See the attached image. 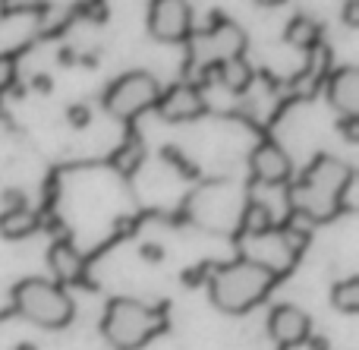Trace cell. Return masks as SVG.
I'll list each match as a JSON object with an SVG mask.
<instances>
[{
    "mask_svg": "<svg viewBox=\"0 0 359 350\" xmlns=\"http://www.w3.org/2000/svg\"><path fill=\"white\" fill-rule=\"evenodd\" d=\"M350 180H353V170H350L347 164L331 155H322V158H316V164L303 174V180L293 187L290 202L306 218L325 221L337 212L341 196H344V189L350 187Z\"/></svg>",
    "mask_w": 359,
    "mask_h": 350,
    "instance_id": "cell-1",
    "label": "cell"
},
{
    "mask_svg": "<svg viewBox=\"0 0 359 350\" xmlns=\"http://www.w3.org/2000/svg\"><path fill=\"white\" fill-rule=\"evenodd\" d=\"M243 231H246L249 237H265V234H271L274 231L271 208H268L265 202H249V206L243 208Z\"/></svg>",
    "mask_w": 359,
    "mask_h": 350,
    "instance_id": "cell-15",
    "label": "cell"
},
{
    "mask_svg": "<svg viewBox=\"0 0 359 350\" xmlns=\"http://www.w3.org/2000/svg\"><path fill=\"white\" fill-rule=\"evenodd\" d=\"M249 170L265 187H280V183L290 180L293 164H290V155L278 142H259L252 149V155H249Z\"/></svg>",
    "mask_w": 359,
    "mask_h": 350,
    "instance_id": "cell-8",
    "label": "cell"
},
{
    "mask_svg": "<svg viewBox=\"0 0 359 350\" xmlns=\"http://www.w3.org/2000/svg\"><path fill=\"white\" fill-rule=\"evenodd\" d=\"M88 120H92V114H88L86 105H73V107H69V123H73V126H86Z\"/></svg>",
    "mask_w": 359,
    "mask_h": 350,
    "instance_id": "cell-21",
    "label": "cell"
},
{
    "mask_svg": "<svg viewBox=\"0 0 359 350\" xmlns=\"http://www.w3.org/2000/svg\"><path fill=\"white\" fill-rule=\"evenodd\" d=\"M25 206V199L19 193H6L4 196V212H10V208H22Z\"/></svg>",
    "mask_w": 359,
    "mask_h": 350,
    "instance_id": "cell-22",
    "label": "cell"
},
{
    "mask_svg": "<svg viewBox=\"0 0 359 350\" xmlns=\"http://www.w3.org/2000/svg\"><path fill=\"white\" fill-rule=\"evenodd\" d=\"M16 350H35V347H29V344H22V347H16Z\"/></svg>",
    "mask_w": 359,
    "mask_h": 350,
    "instance_id": "cell-24",
    "label": "cell"
},
{
    "mask_svg": "<svg viewBox=\"0 0 359 350\" xmlns=\"http://www.w3.org/2000/svg\"><path fill=\"white\" fill-rule=\"evenodd\" d=\"M161 325L164 319L158 309L130 300V297H117V300L107 303L101 332L114 350H139L161 332Z\"/></svg>",
    "mask_w": 359,
    "mask_h": 350,
    "instance_id": "cell-3",
    "label": "cell"
},
{
    "mask_svg": "<svg viewBox=\"0 0 359 350\" xmlns=\"http://www.w3.org/2000/svg\"><path fill=\"white\" fill-rule=\"evenodd\" d=\"M328 101L344 117H359V69L341 67L328 79Z\"/></svg>",
    "mask_w": 359,
    "mask_h": 350,
    "instance_id": "cell-10",
    "label": "cell"
},
{
    "mask_svg": "<svg viewBox=\"0 0 359 350\" xmlns=\"http://www.w3.org/2000/svg\"><path fill=\"white\" fill-rule=\"evenodd\" d=\"M48 262H50V271H54V278L60 284H76L82 278V271H86V259H82V253L76 250L69 240H57V243L50 246Z\"/></svg>",
    "mask_w": 359,
    "mask_h": 350,
    "instance_id": "cell-11",
    "label": "cell"
},
{
    "mask_svg": "<svg viewBox=\"0 0 359 350\" xmlns=\"http://www.w3.org/2000/svg\"><path fill=\"white\" fill-rule=\"evenodd\" d=\"M309 328H312L309 316L299 307H293V303H280V307H274L271 316H268V335H271L280 347L303 344V341L309 338Z\"/></svg>",
    "mask_w": 359,
    "mask_h": 350,
    "instance_id": "cell-9",
    "label": "cell"
},
{
    "mask_svg": "<svg viewBox=\"0 0 359 350\" xmlns=\"http://www.w3.org/2000/svg\"><path fill=\"white\" fill-rule=\"evenodd\" d=\"M155 107L164 120H170V123H186V120H196L205 114V98L192 82H177V86H170L168 92H161V98H158Z\"/></svg>",
    "mask_w": 359,
    "mask_h": 350,
    "instance_id": "cell-7",
    "label": "cell"
},
{
    "mask_svg": "<svg viewBox=\"0 0 359 350\" xmlns=\"http://www.w3.org/2000/svg\"><path fill=\"white\" fill-rule=\"evenodd\" d=\"M13 307L22 319L35 322L41 328H63L73 319V300L54 281L44 278H25L13 288Z\"/></svg>",
    "mask_w": 359,
    "mask_h": 350,
    "instance_id": "cell-4",
    "label": "cell"
},
{
    "mask_svg": "<svg viewBox=\"0 0 359 350\" xmlns=\"http://www.w3.org/2000/svg\"><path fill=\"white\" fill-rule=\"evenodd\" d=\"M278 284V278L268 269L249 262V259H236V262H227L221 269H215L211 275V300L221 313H249L252 307H259L271 288Z\"/></svg>",
    "mask_w": 359,
    "mask_h": 350,
    "instance_id": "cell-2",
    "label": "cell"
},
{
    "mask_svg": "<svg viewBox=\"0 0 359 350\" xmlns=\"http://www.w3.org/2000/svg\"><path fill=\"white\" fill-rule=\"evenodd\" d=\"M344 19H347V25H359V4L344 6Z\"/></svg>",
    "mask_w": 359,
    "mask_h": 350,
    "instance_id": "cell-23",
    "label": "cell"
},
{
    "mask_svg": "<svg viewBox=\"0 0 359 350\" xmlns=\"http://www.w3.org/2000/svg\"><path fill=\"white\" fill-rule=\"evenodd\" d=\"M337 130H341V136L347 142H359V117H341Z\"/></svg>",
    "mask_w": 359,
    "mask_h": 350,
    "instance_id": "cell-18",
    "label": "cell"
},
{
    "mask_svg": "<svg viewBox=\"0 0 359 350\" xmlns=\"http://www.w3.org/2000/svg\"><path fill=\"white\" fill-rule=\"evenodd\" d=\"M13 86V60L10 57H0V95Z\"/></svg>",
    "mask_w": 359,
    "mask_h": 350,
    "instance_id": "cell-20",
    "label": "cell"
},
{
    "mask_svg": "<svg viewBox=\"0 0 359 350\" xmlns=\"http://www.w3.org/2000/svg\"><path fill=\"white\" fill-rule=\"evenodd\" d=\"M32 231H38V212H32L29 206L22 208H10L0 215V237L6 240H22Z\"/></svg>",
    "mask_w": 359,
    "mask_h": 350,
    "instance_id": "cell-13",
    "label": "cell"
},
{
    "mask_svg": "<svg viewBox=\"0 0 359 350\" xmlns=\"http://www.w3.org/2000/svg\"><path fill=\"white\" fill-rule=\"evenodd\" d=\"M158 98H161V82L145 69H133L104 92V111L117 120H136L142 111L155 107Z\"/></svg>",
    "mask_w": 359,
    "mask_h": 350,
    "instance_id": "cell-5",
    "label": "cell"
},
{
    "mask_svg": "<svg viewBox=\"0 0 359 350\" xmlns=\"http://www.w3.org/2000/svg\"><path fill=\"white\" fill-rule=\"evenodd\" d=\"M142 161H145V142H142L139 136H130V139H126V142L111 155L114 170H117V174H123V177L136 174V170L142 168Z\"/></svg>",
    "mask_w": 359,
    "mask_h": 350,
    "instance_id": "cell-14",
    "label": "cell"
},
{
    "mask_svg": "<svg viewBox=\"0 0 359 350\" xmlns=\"http://www.w3.org/2000/svg\"><path fill=\"white\" fill-rule=\"evenodd\" d=\"M287 41L293 44V48H316L318 41V25L312 22L309 16H297L290 19V25H287Z\"/></svg>",
    "mask_w": 359,
    "mask_h": 350,
    "instance_id": "cell-16",
    "label": "cell"
},
{
    "mask_svg": "<svg viewBox=\"0 0 359 350\" xmlns=\"http://www.w3.org/2000/svg\"><path fill=\"white\" fill-rule=\"evenodd\" d=\"M217 79L230 92H246L252 86V67L243 60V54L224 57V60H217Z\"/></svg>",
    "mask_w": 359,
    "mask_h": 350,
    "instance_id": "cell-12",
    "label": "cell"
},
{
    "mask_svg": "<svg viewBox=\"0 0 359 350\" xmlns=\"http://www.w3.org/2000/svg\"><path fill=\"white\" fill-rule=\"evenodd\" d=\"M192 10L183 0H155L149 6V32L158 41H183L189 35Z\"/></svg>",
    "mask_w": 359,
    "mask_h": 350,
    "instance_id": "cell-6",
    "label": "cell"
},
{
    "mask_svg": "<svg viewBox=\"0 0 359 350\" xmlns=\"http://www.w3.org/2000/svg\"><path fill=\"white\" fill-rule=\"evenodd\" d=\"M76 10H79V16H88V19H95V22L107 19V6L104 4H82V6H76Z\"/></svg>",
    "mask_w": 359,
    "mask_h": 350,
    "instance_id": "cell-19",
    "label": "cell"
},
{
    "mask_svg": "<svg viewBox=\"0 0 359 350\" xmlns=\"http://www.w3.org/2000/svg\"><path fill=\"white\" fill-rule=\"evenodd\" d=\"M331 303H334L341 313H356L359 309V278H347V281L334 284Z\"/></svg>",
    "mask_w": 359,
    "mask_h": 350,
    "instance_id": "cell-17",
    "label": "cell"
}]
</instances>
